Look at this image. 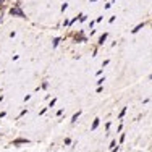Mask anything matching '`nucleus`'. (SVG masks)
<instances>
[{"label": "nucleus", "instance_id": "nucleus-1", "mask_svg": "<svg viewBox=\"0 0 152 152\" xmlns=\"http://www.w3.org/2000/svg\"><path fill=\"white\" fill-rule=\"evenodd\" d=\"M11 15H18V16H24L23 15V11H21V10H18V8H11Z\"/></svg>", "mask_w": 152, "mask_h": 152}]
</instances>
